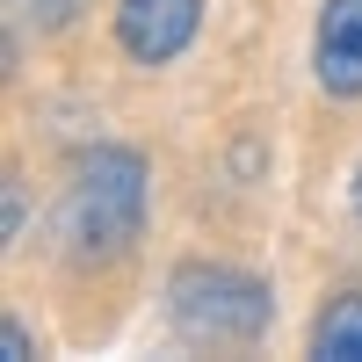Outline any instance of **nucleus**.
Here are the masks:
<instances>
[{
    "mask_svg": "<svg viewBox=\"0 0 362 362\" xmlns=\"http://www.w3.org/2000/svg\"><path fill=\"white\" fill-rule=\"evenodd\" d=\"M145 181L153 174L131 145H95L73 167L66 196H58V239L73 261H109L145 232Z\"/></svg>",
    "mask_w": 362,
    "mask_h": 362,
    "instance_id": "obj_1",
    "label": "nucleus"
},
{
    "mask_svg": "<svg viewBox=\"0 0 362 362\" xmlns=\"http://www.w3.org/2000/svg\"><path fill=\"white\" fill-rule=\"evenodd\" d=\"M167 319H174V334H189L203 348H247L268 334L276 297H268L261 276H239L225 261H181L167 276Z\"/></svg>",
    "mask_w": 362,
    "mask_h": 362,
    "instance_id": "obj_2",
    "label": "nucleus"
},
{
    "mask_svg": "<svg viewBox=\"0 0 362 362\" xmlns=\"http://www.w3.org/2000/svg\"><path fill=\"white\" fill-rule=\"evenodd\" d=\"M203 29V0H116V44L138 66H174Z\"/></svg>",
    "mask_w": 362,
    "mask_h": 362,
    "instance_id": "obj_3",
    "label": "nucleus"
},
{
    "mask_svg": "<svg viewBox=\"0 0 362 362\" xmlns=\"http://www.w3.org/2000/svg\"><path fill=\"white\" fill-rule=\"evenodd\" d=\"M312 80L334 102H362V0H326V8H319Z\"/></svg>",
    "mask_w": 362,
    "mask_h": 362,
    "instance_id": "obj_4",
    "label": "nucleus"
},
{
    "mask_svg": "<svg viewBox=\"0 0 362 362\" xmlns=\"http://www.w3.org/2000/svg\"><path fill=\"white\" fill-rule=\"evenodd\" d=\"M312 355L319 362H362V290L334 297V305L312 319Z\"/></svg>",
    "mask_w": 362,
    "mask_h": 362,
    "instance_id": "obj_5",
    "label": "nucleus"
},
{
    "mask_svg": "<svg viewBox=\"0 0 362 362\" xmlns=\"http://www.w3.org/2000/svg\"><path fill=\"white\" fill-rule=\"evenodd\" d=\"M0 362H29V334H22V319H0Z\"/></svg>",
    "mask_w": 362,
    "mask_h": 362,
    "instance_id": "obj_6",
    "label": "nucleus"
},
{
    "mask_svg": "<svg viewBox=\"0 0 362 362\" xmlns=\"http://www.w3.org/2000/svg\"><path fill=\"white\" fill-rule=\"evenodd\" d=\"M348 210L362 218V160H355V174H348Z\"/></svg>",
    "mask_w": 362,
    "mask_h": 362,
    "instance_id": "obj_7",
    "label": "nucleus"
}]
</instances>
